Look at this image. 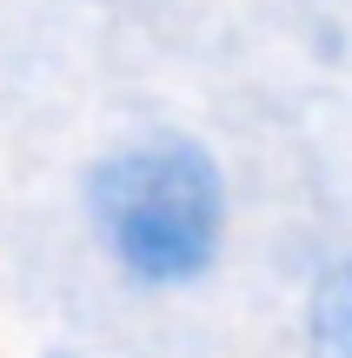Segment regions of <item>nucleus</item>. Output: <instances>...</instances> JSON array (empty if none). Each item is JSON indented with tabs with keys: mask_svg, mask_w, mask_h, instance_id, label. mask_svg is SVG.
<instances>
[{
	"mask_svg": "<svg viewBox=\"0 0 352 358\" xmlns=\"http://www.w3.org/2000/svg\"><path fill=\"white\" fill-rule=\"evenodd\" d=\"M87 226L127 285H199L226 245V173L186 133H140L87 166Z\"/></svg>",
	"mask_w": 352,
	"mask_h": 358,
	"instance_id": "nucleus-1",
	"label": "nucleus"
},
{
	"mask_svg": "<svg viewBox=\"0 0 352 358\" xmlns=\"http://www.w3.org/2000/svg\"><path fill=\"white\" fill-rule=\"evenodd\" d=\"M306 358H352V259L326 266L306 299Z\"/></svg>",
	"mask_w": 352,
	"mask_h": 358,
	"instance_id": "nucleus-2",
	"label": "nucleus"
},
{
	"mask_svg": "<svg viewBox=\"0 0 352 358\" xmlns=\"http://www.w3.org/2000/svg\"><path fill=\"white\" fill-rule=\"evenodd\" d=\"M73 7H106V0H73Z\"/></svg>",
	"mask_w": 352,
	"mask_h": 358,
	"instance_id": "nucleus-3",
	"label": "nucleus"
}]
</instances>
